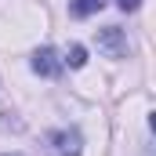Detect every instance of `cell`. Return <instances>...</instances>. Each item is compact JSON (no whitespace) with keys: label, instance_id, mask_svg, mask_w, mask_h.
<instances>
[{"label":"cell","instance_id":"4","mask_svg":"<svg viewBox=\"0 0 156 156\" xmlns=\"http://www.w3.org/2000/svg\"><path fill=\"white\" fill-rule=\"evenodd\" d=\"M69 7H73L76 18H87V15H98L105 7V0H69Z\"/></svg>","mask_w":156,"mask_h":156},{"label":"cell","instance_id":"2","mask_svg":"<svg viewBox=\"0 0 156 156\" xmlns=\"http://www.w3.org/2000/svg\"><path fill=\"white\" fill-rule=\"evenodd\" d=\"M98 51H105L109 58H123V55H127V37H123V29H120V26L98 29Z\"/></svg>","mask_w":156,"mask_h":156},{"label":"cell","instance_id":"3","mask_svg":"<svg viewBox=\"0 0 156 156\" xmlns=\"http://www.w3.org/2000/svg\"><path fill=\"white\" fill-rule=\"evenodd\" d=\"M33 73H40V76H58L62 73V58L51 47H40L37 55H33Z\"/></svg>","mask_w":156,"mask_h":156},{"label":"cell","instance_id":"5","mask_svg":"<svg viewBox=\"0 0 156 156\" xmlns=\"http://www.w3.org/2000/svg\"><path fill=\"white\" fill-rule=\"evenodd\" d=\"M66 62H69L73 69H80V66H87V47H80V44H73V47L66 51Z\"/></svg>","mask_w":156,"mask_h":156},{"label":"cell","instance_id":"1","mask_svg":"<svg viewBox=\"0 0 156 156\" xmlns=\"http://www.w3.org/2000/svg\"><path fill=\"white\" fill-rule=\"evenodd\" d=\"M47 156H80V134L76 131H51L44 134Z\"/></svg>","mask_w":156,"mask_h":156},{"label":"cell","instance_id":"6","mask_svg":"<svg viewBox=\"0 0 156 156\" xmlns=\"http://www.w3.org/2000/svg\"><path fill=\"white\" fill-rule=\"evenodd\" d=\"M120 7H123V11H134V7H138V4H142V0H116Z\"/></svg>","mask_w":156,"mask_h":156}]
</instances>
